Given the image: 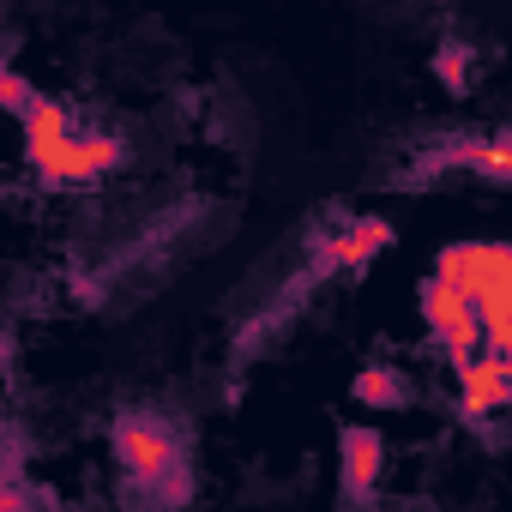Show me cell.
Returning a JSON list of instances; mask_svg holds the SVG:
<instances>
[{
    "label": "cell",
    "mask_w": 512,
    "mask_h": 512,
    "mask_svg": "<svg viewBox=\"0 0 512 512\" xmlns=\"http://www.w3.org/2000/svg\"><path fill=\"white\" fill-rule=\"evenodd\" d=\"M422 320H428L434 344L452 356V368L482 350V308H476L464 290H452L446 278H428V284H422Z\"/></svg>",
    "instance_id": "1"
},
{
    "label": "cell",
    "mask_w": 512,
    "mask_h": 512,
    "mask_svg": "<svg viewBox=\"0 0 512 512\" xmlns=\"http://www.w3.org/2000/svg\"><path fill=\"white\" fill-rule=\"evenodd\" d=\"M121 163V139L115 133H67L61 145H49L43 157H31V169L55 187H73V181H97Z\"/></svg>",
    "instance_id": "2"
},
{
    "label": "cell",
    "mask_w": 512,
    "mask_h": 512,
    "mask_svg": "<svg viewBox=\"0 0 512 512\" xmlns=\"http://www.w3.org/2000/svg\"><path fill=\"white\" fill-rule=\"evenodd\" d=\"M115 452H121V464H127L139 482H157V476H169V470H175L181 440H175V428H169L163 416L133 410V416L115 428Z\"/></svg>",
    "instance_id": "3"
},
{
    "label": "cell",
    "mask_w": 512,
    "mask_h": 512,
    "mask_svg": "<svg viewBox=\"0 0 512 512\" xmlns=\"http://www.w3.org/2000/svg\"><path fill=\"white\" fill-rule=\"evenodd\" d=\"M458 398H464L470 422H482L488 410H506L512 404V356L482 344L470 362H458Z\"/></svg>",
    "instance_id": "4"
},
{
    "label": "cell",
    "mask_w": 512,
    "mask_h": 512,
    "mask_svg": "<svg viewBox=\"0 0 512 512\" xmlns=\"http://www.w3.org/2000/svg\"><path fill=\"white\" fill-rule=\"evenodd\" d=\"M380 247H392V223H380V217H362V223H350V229H338V235H326V247H320V266L326 272H356V266H368Z\"/></svg>",
    "instance_id": "5"
},
{
    "label": "cell",
    "mask_w": 512,
    "mask_h": 512,
    "mask_svg": "<svg viewBox=\"0 0 512 512\" xmlns=\"http://www.w3.org/2000/svg\"><path fill=\"white\" fill-rule=\"evenodd\" d=\"M446 163H458V169H470V175H482V181H512V133L452 145L446 157H428V163H422V175H428V169H446Z\"/></svg>",
    "instance_id": "6"
},
{
    "label": "cell",
    "mask_w": 512,
    "mask_h": 512,
    "mask_svg": "<svg viewBox=\"0 0 512 512\" xmlns=\"http://www.w3.org/2000/svg\"><path fill=\"white\" fill-rule=\"evenodd\" d=\"M380 464H386V440H380L374 428H344V488H350L356 500H368Z\"/></svg>",
    "instance_id": "7"
},
{
    "label": "cell",
    "mask_w": 512,
    "mask_h": 512,
    "mask_svg": "<svg viewBox=\"0 0 512 512\" xmlns=\"http://www.w3.org/2000/svg\"><path fill=\"white\" fill-rule=\"evenodd\" d=\"M19 121H25V157H43L49 145H61L67 133H79V127H73V115H67L61 103H49V97H37Z\"/></svg>",
    "instance_id": "8"
},
{
    "label": "cell",
    "mask_w": 512,
    "mask_h": 512,
    "mask_svg": "<svg viewBox=\"0 0 512 512\" xmlns=\"http://www.w3.org/2000/svg\"><path fill=\"white\" fill-rule=\"evenodd\" d=\"M356 398H362L368 410H392V404L410 398V386H404L392 368H362V374H356Z\"/></svg>",
    "instance_id": "9"
},
{
    "label": "cell",
    "mask_w": 512,
    "mask_h": 512,
    "mask_svg": "<svg viewBox=\"0 0 512 512\" xmlns=\"http://www.w3.org/2000/svg\"><path fill=\"white\" fill-rule=\"evenodd\" d=\"M0 97H7V109H13V115H25V109L37 103V97H31V85H25L19 73H7V79H0Z\"/></svg>",
    "instance_id": "10"
}]
</instances>
